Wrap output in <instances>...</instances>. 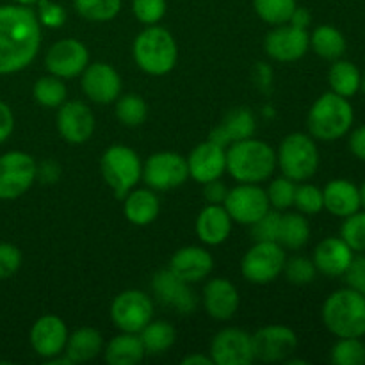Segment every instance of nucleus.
I'll return each instance as SVG.
<instances>
[{
  "mask_svg": "<svg viewBox=\"0 0 365 365\" xmlns=\"http://www.w3.org/2000/svg\"><path fill=\"white\" fill-rule=\"evenodd\" d=\"M41 24L24 4L0 6V75L24 70L38 56Z\"/></svg>",
  "mask_w": 365,
  "mask_h": 365,
  "instance_id": "obj_1",
  "label": "nucleus"
},
{
  "mask_svg": "<svg viewBox=\"0 0 365 365\" xmlns=\"http://www.w3.org/2000/svg\"><path fill=\"white\" fill-rule=\"evenodd\" d=\"M277 152L259 139H242L227 150V171L239 184H260L273 175Z\"/></svg>",
  "mask_w": 365,
  "mask_h": 365,
  "instance_id": "obj_2",
  "label": "nucleus"
},
{
  "mask_svg": "<svg viewBox=\"0 0 365 365\" xmlns=\"http://www.w3.org/2000/svg\"><path fill=\"white\" fill-rule=\"evenodd\" d=\"M353 120L355 113L349 98L330 91L321 95L310 107L307 125L312 138L319 141H337L348 134Z\"/></svg>",
  "mask_w": 365,
  "mask_h": 365,
  "instance_id": "obj_3",
  "label": "nucleus"
},
{
  "mask_svg": "<svg viewBox=\"0 0 365 365\" xmlns=\"http://www.w3.org/2000/svg\"><path fill=\"white\" fill-rule=\"evenodd\" d=\"M323 323L339 339L364 337L365 296L349 287L335 291L323 305Z\"/></svg>",
  "mask_w": 365,
  "mask_h": 365,
  "instance_id": "obj_4",
  "label": "nucleus"
},
{
  "mask_svg": "<svg viewBox=\"0 0 365 365\" xmlns=\"http://www.w3.org/2000/svg\"><path fill=\"white\" fill-rule=\"evenodd\" d=\"M132 53H134L135 64L145 73L155 75V77L170 73L178 59L175 38L171 32L157 25H150L135 38Z\"/></svg>",
  "mask_w": 365,
  "mask_h": 365,
  "instance_id": "obj_5",
  "label": "nucleus"
},
{
  "mask_svg": "<svg viewBox=\"0 0 365 365\" xmlns=\"http://www.w3.org/2000/svg\"><path fill=\"white\" fill-rule=\"evenodd\" d=\"M277 164L284 177L294 182L309 180L319 168V150L310 135L294 132L280 143Z\"/></svg>",
  "mask_w": 365,
  "mask_h": 365,
  "instance_id": "obj_6",
  "label": "nucleus"
},
{
  "mask_svg": "<svg viewBox=\"0 0 365 365\" xmlns=\"http://www.w3.org/2000/svg\"><path fill=\"white\" fill-rule=\"evenodd\" d=\"M100 170L106 184L114 191L116 198L123 200L143 175V164L138 153L123 145H114L103 152Z\"/></svg>",
  "mask_w": 365,
  "mask_h": 365,
  "instance_id": "obj_7",
  "label": "nucleus"
},
{
  "mask_svg": "<svg viewBox=\"0 0 365 365\" xmlns=\"http://www.w3.org/2000/svg\"><path fill=\"white\" fill-rule=\"evenodd\" d=\"M38 177V164L25 152L0 155V200H16L31 189Z\"/></svg>",
  "mask_w": 365,
  "mask_h": 365,
  "instance_id": "obj_8",
  "label": "nucleus"
},
{
  "mask_svg": "<svg viewBox=\"0 0 365 365\" xmlns=\"http://www.w3.org/2000/svg\"><path fill=\"white\" fill-rule=\"evenodd\" d=\"M285 260V252L278 242H255L246 252L241 269L248 282L266 285L280 277Z\"/></svg>",
  "mask_w": 365,
  "mask_h": 365,
  "instance_id": "obj_9",
  "label": "nucleus"
},
{
  "mask_svg": "<svg viewBox=\"0 0 365 365\" xmlns=\"http://www.w3.org/2000/svg\"><path fill=\"white\" fill-rule=\"evenodd\" d=\"M143 178L155 191H168L184 184L189 177L187 159L175 152H157L143 164Z\"/></svg>",
  "mask_w": 365,
  "mask_h": 365,
  "instance_id": "obj_10",
  "label": "nucleus"
},
{
  "mask_svg": "<svg viewBox=\"0 0 365 365\" xmlns=\"http://www.w3.org/2000/svg\"><path fill=\"white\" fill-rule=\"evenodd\" d=\"M110 317L121 331L139 334L153 319V303L145 292L125 291L113 302Z\"/></svg>",
  "mask_w": 365,
  "mask_h": 365,
  "instance_id": "obj_11",
  "label": "nucleus"
},
{
  "mask_svg": "<svg viewBox=\"0 0 365 365\" xmlns=\"http://www.w3.org/2000/svg\"><path fill=\"white\" fill-rule=\"evenodd\" d=\"M253 356L260 362H285L294 355L298 348V337L294 331L282 324H269L252 335Z\"/></svg>",
  "mask_w": 365,
  "mask_h": 365,
  "instance_id": "obj_12",
  "label": "nucleus"
},
{
  "mask_svg": "<svg viewBox=\"0 0 365 365\" xmlns=\"http://www.w3.org/2000/svg\"><path fill=\"white\" fill-rule=\"evenodd\" d=\"M223 205L230 214L232 221L253 225L269 210V200L267 192L257 184H239L237 187L228 191Z\"/></svg>",
  "mask_w": 365,
  "mask_h": 365,
  "instance_id": "obj_13",
  "label": "nucleus"
},
{
  "mask_svg": "<svg viewBox=\"0 0 365 365\" xmlns=\"http://www.w3.org/2000/svg\"><path fill=\"white\" fill-rule=\"evenodd\" d=\"M89 64V52L84 43L68 38L53 43L45 56V66L59 78H73L82 75Z\"/></svg>",
  "mask_w": 365,
  "mask_h": 365,
  "instance_id": "obj_14",
  "label": "nucleus"
},
{
  "mask_svg": "<svg viewBox=\"0 0 365 365\" xmlns=\"http://www.w3.org/2000/svg\"><path fill=\"white\" fill-rule=\"evenodd\" d=\"M210 359L216 365H250L255 360L252 335L239 328H225L212 339Z\"/></svg>",
  "mask_w": 365,
  "mask_h": 365,
  "instance_id": "obj_15",
  "label": "nucleus"
},
{
  "mask_svg": "<svg viewBox=\"0 0 365 365\" xmlns=\"http://www.w3.org/2000/svg\"><path fill=\"white\" fill-rule=\"evenodd\" d=\"M310 34L305 29H298L294 25H277L274 31L266 36L264 48L267 56L280 63H292L298 61L309 52Z\"/></svg>",
  "mask_w": 365,
  "mask_h": 365,
  "instance_id": "obj_16",
  "label": "nucleus"
},
{
  "mask_svg": "<svg viewBox=\"0 0 365 365\" xmlns=\"http://www.w3.org/2000/svg\"><path fill=\"white\" fill-rule=\"evenodd\" d=\"M82 89L95 103H110L121 95V77L110 64L93 63L82 71Z\"/></svg>",
  "mask_w": 365,
  "mask_h": 365,
  "instance_id": "obj_17",
  "label": "nucleus"
},
{
  "mask_svg": "<svg viewBox=\"0 0 365 365\" xmlns=\"http://www.w3.org/2000/svg\"><path fill=\"white\" fill-rule=\"evenodd\" d=\"M95 114L86 103L73 100L64 102L57 113V128L59 134L73 145H82L95 132Z\"/></svg>",
  "mask_w": 365,
  "mask_h": 365,
  "instance_id": "obj_18",
  "label": "nucleus"
},
{
  "mask_svg": "<svg viewBox=\"0 0 365 365\" xmlns=\"http://www.w3.org/2000/svg\"><path fill=\"white\" fill-rule=\"evenodd\" d=\"M187 168L189 177H192L200 184L217 180L227 171V152H225V146L217 145L212 139L202 143L189 155Z\"/></svg>",
  "mask_w": 365,
  "mask_h": 365,
  "instance_id": "obj_19",
  "label": "nucleus"
},
{
  "mask_svg": "<svg viewBox=\"0 0 365 365\" xmlns=\"http://www.w3.org/2000/svg\"><path fill=\"white\" fill-rule=\"evenodd\" d=\"M152 289L160 303L171 307L178 314H191L196 309V298L189 284L180 280L170 267L155 273Z\"/></svg>",
  "mask_w": 365,
  "mask_h": 365,
  "instance_id": "obj_20",
  "label": "nucleus"
},
{
  "mask_svg": "<svg viewBox=\"0 0 365 365\" xmlns=\"http://www.w3.org/2000/svg\"><path fill=\"white\" fill-rule=\"evenodd\" d=\"M68 342V328L57 316H43L32 324L31 346L43 359H53L64 351Z\"/></svg>",
  "mask_w": 365,
  "mask_h": 365,
  "instance_id": "obj_21",
  "label": "nucleus"
},
{
  "mask_svg": "<svg viewBox=\"0 0 365 365\" xmlns=\"http://www.w3.org/2000/svg\"><path fill=\"white\" fill-rule=\"evenodd\" d=\"M214 267V259L205 248L200 246H185L173 255L170 262V269L180 280L187 284L205 280Z\"/></svg>",
  "mask_w": 365,
  "mask_h": 365,
  "instance_id": "obj_22",
  "label": "nucleus"
},
{
  "mask_svg": "<svg viewBox=\"0 0 365 365\" xmlns=\"http://www.w3.org/2000/svg\"><path fill=\"white\" fill-rule=\"evenodd\" d=\"M239 302L241 299L235 285L225 278H214L203 289V305L207 314L214 319H230L237 312Z\"/></svg>",
  "mask_w": 365,
  "mask_h": 365,
  "instance_id": "obj_23",
  "label": "nucleus"
},
{
  "mask_svg": "<svg viewBox=\"0 0 365 365\" xmlns=\"http://www.w3.org/2000/svg\"><path fill=\"white\" fill-rule=\"evenodd\" d=\"M353 250L342 237H327L314 250V266L327 277H342L353 260Z\"/></svg>",
  "mask_w": 365,
  "mask_h": 365,
  "instance_id": "obj_24",
  "label": "nucleus"
},
{
  "mask_svg": "<svg viewBox=\"0 0 365 365\" xmlns=\"http://www.w3.org/2000/svg\"><path fill=\"white\" fill-rule=\"evenodd\" d=\"M324 209L337 217H348L360 210V189L346 178H335L323 189Z\"/></svg>",
  "mask_w": 365,
  "mask_h": 365,
  "instance_id": "obj_25",
  "label": "nucleus"
},
{
  "mask_svg": "<svg viewBox=\"0 0 365 365\" xmlns=\"http://www.w3.org/2000/svg\"><path fill=\"white\" fill-rule=\"evenodd\" d=\"M232 217L225 205H207L196 220V234L200 241L209 246H217L225 242L230 235Z\"/></svg>",
  "mask_w": 365,
  "mask_h": 365,
  "instance_id": "obj_26",
  "label": "nucleus"
},
{
  "mask_svg": "<svg viewBox=\"0 0 365 365\" xmlns=\"http://www.w3.org/2000/svg\"><path fill=\"white\" fill-rule=\"evenodd\" d=\"M255 132V118L248 109H234L225 116V120L217 125L210 134V139L217 145L228 146L242 139L252 138Z\"/></svg>",
  "mask_w": 365,
  "mask_h": 365,
  "instance_id": "obj_27",
  "label": "nucleus"
},
{
  "mask_svg": "<svg viewBox=\"0 0 365 365\" xmlns=\"http://www.w3.org/2000/svg\"><path fill=\"white\" fill-rule=\"evenodd\" d=\"M125 216L132 225L138 227H146V225L153 223L157 216H159L160 203L159 198L150 189H132L127 196H125Z\"/></svg>",
  "mask_w": 365,
  "mask_h": 365,
  "instance_id": "obj_28",
  "label": "nucleus"
},
{
  "mask_svg": "<svg viewBox=\"0 0 365 365\" xmlns=\"http://www.w3.org/2000/svg\"><path fill=\"white\" fill-rule=\"evenodd\" d=\"M146 351L138 334L116 335L106 346V362L110 365H135L145 359Z\"/></svg>",
  "mask_w": 365,
  "mask_h": 365,
  "instance_id": "obj_29",
  "label": "nucleus"
},
{
  "mask_svg": "<svg viewBox=\"0 0 365 365\" xmlns=\"http://www.w3.org/2000/svg\"><path fill=\"white\" fill-rule=\"evenodd\" d=\"M102 335L95 328H78L71 335H68L66 342V356L71 360V364L89 362L98 353L102 351Z\"/></svg>",
  "mask_w": 365,
  "mask_h": 365,
  "instance_id": "obj_30",
  "label": "nucleus"
},
{
  "mask_svg": "<svg viewBox=\"0 0 365 365\" xmlns=\"http://www.w3.org/2000/svg\"><path fill=\"white\" fill-rule=\"evenodd\" d=\"M310 46L323 59L337 61L344 56L348 43L339 29L331 27V25H319L310 36Z\"/></svg>",
  "mask_w": 365,
  "mask_h": 365,
  "instance_id": "obj_31",
  "label": "nucleus"
},
{
  "mask_svg": "<svg viewBox=\"0 0 365 365\" xmlns=\"http://www.w3.org/2000/svg\"><path fill=\"white\" fill-rule=\"evenodd\" d=\"M360 81H362L360 70L349 61L337 59L328 71V82H330L331 91L344 98H351L360 91Z\"/></svg>",
  "mask_w": 365,
  "mask_h": 365,
  "instance_id": "obj_32",
  "label": "nucleus"
},
{
  "mask_svg": "<svg viewBox=\"0 0 365 365\" xmlns=\"http://www.w3.org/2000/svg\"><path fill=\"white\" fill-rule=\"evenodd\" d=\"M146 355H160L168 351L175 344L177 331L166 321H150L141 331H139Z\"/></svg>",
  "mask_w": 365,
  "mask_h": 365,
  "instance_id": "obj_33",
  "label": "nucleus"
},
{
  "mask_svg": "<svg viewBox=\"0 0 365 365\" xmlns=\"http://www.w3.org/2000/svg\"><path fill=\"white\" fill-rule=\"evenodd\" d=\"M310 225L303 214L291 212L282 216L278 245L289 250H299L309 242Z\"/></svg>",
  "mask_w": 365,
  "mask_h": 365,
  "instance_id": "obj_34",
  "label": "nucleus"
},
{
  "mask_svg": "<svg viewBox=\"0 0 365 365\" xmlns=\"http://www.w3.org/2000/svg\"><path fill=\"white\" fill-rule=\"evenodd\" d=\"M68 89L66 84L63 82V78L56 77V75H46L36 81L34 88H32V96H34L36 102L43 107H61L66 102Z\"/></svg>",
  "mask_w": 365,
  "mask_h": 365,
  "instance_id": "obj_35",
  "label": "nucleus"
},
{
  "mask_svg": "<svg viewBox=\"0 0 365 365\" xmlns=\"http://www.w3.org/2000/svg\"><path fill=\"white\" fill-rule=\"evenodd\" d=\"M116 116L125 127H139V125H143L146 121L148 107H146L145 100L141 96L134 95V93L118 96Z\"/></svg>",
  "mask_w": 365,
  "mask_h": 365,
  "instance_id": "obj_36",
  "label": "nucleus"
},
{
  "mask_svg": "<svg viewBox=\"0 0 365 365\" xmlns=\"http://www.w3.org/2000/svg\"><path fill=\"white\" fill-rule=\"evenodd\" d=\"M82 18L91 21H109L120 13L121 0H73Z\"/></svg>",
  "mask_w": 365,
  "mask_h": 365,
  "instance_id": "obj_37",
  "label": "nucleus"
},
{
  "mask_svg": "<svg viewBox=\"0 0 365 365\" xmlns=\"http://www.w3.org/2000/svg\"><path fill=\"white\" fill-rule=\"evenodd\" d=\"M330 360L335 365H364L365 344L359 337L339 339L331 348Z\"/></svg>",
  "mask_w": 365,
  "mask_h": 365,
  "instance_id": "obj_38",
  "label": "nucleus"
},
{
  "mask_svg": "<svg viewBox=\"0 0 365 365\" xmlns=\"http://www.w3.org/2000/svg\"><path fill=\"white\" fill-rule=\"evenodd\" d=\"M257 14L271 25H284L291 20L296 0H253Z\"/></svg>",
  "mask_w": 365,
  "mask_h": 365,
  "instance_id": "obj_39",
  "label": "nucleus"
},
{
  "mask_svg": "<svg viewBox=\"0 0 365 365\" xmlns=\"http://www.w3.org/2000/svg\"><path fill=\"white\" fill-rule=\"evenodd\" d=\"M341 237L353 252H365V212L356 210L351 216L344 217Z\"/></svg>",
  "mask_w": 365,
  "mask_h": 365,
  "instance_id": "obj_40",
  "label": "nucleus"
},
{
  "mask_svg": "<svg viewBox=\"0 0 365 365\" xmlns=\"http://www.w3.org/2000/svg\"><path fill=\"white\" fill-rule=\"evenodd\" d=\"M267 200H269V207L274 210H285L289 207L294 205V195H296V184L294 180L287 177L274 178L267 189Z\"/></svg>",
  "mask_w": 365,
  "mask_h": 365,
  "instance_id": "obj_41",
  "label": "nucleus"
},
{
  "mask_svg": "<svg viewBox=\"0 0 365 365\" xmlns=\"http://www.w3.org/2000/svg\"><path fill=\"white\" fill-rule=\"evenodd\" d=\"M282 214L278 210H267L252 227V237L255 242H278Z\"/></svg>",
  "mask_w": 365,
  "mask_h": 365,
  "instance_id": "obj_42",
  "label": "nucleus"
},
{
  "mask_svg": "<svg viewBox=\"0 0 365 365\" xmlns=\"http://www.w3.org/2000/svg\"><path fill=\"white\" fill-rule=\"evenodd\" d=\"M294 205L302 214H319L324 209V200L323 191L312 184H302L296 185V195H294Z\"/></svg>",
  "mask_w": 365,
  "mask_h": 365,
  "instance_id": "obj_43",
  "label": "nucleus"
},
{
  "mask_svg": "<svg viewBox=\"0 0 365 365\" xmlns=\"http://www.w3.org/2000/svg\"><path fill=\"white\" fill-rule=\"evenodd\" d=\"M284 273L291 284L309 285L316 280L317 269L314 266V260L305 259V257H292V259L285 260Z\"/></svg>",
  "mask_w": 365,
  "mask_h": 365,
  "instance_id": "obj_44",
  "label": "nucleus"
},
{
  "mask_svg": "<svg viewBox=\"0 0 365 365\" xmlns=\"http://www.w3.org/2000/svg\"><path fill=\"white\" fill-rule=\"evenodd\" d=\"M132 11L141 24L155 25L166 14V0H132Z\"/></svg>",
  "mask_w": 365,
  "mask_h": 365,
  "instance_id": "obj_45",
  "label": "nucleus"
},
{
  "mask_svg": "<svg viewBox=\"0 0 365 365\" xmlns=\"http://www.w3.org/2000/svg\"><path fill=\"white\" fill-rule=\"evenodd\" d=\"M38 20L45 27H63V24L66 21V11L57 2L38 0Z\"/></svg>",
  "mask_w": 365,
  "mask_h": 365,
  "instance_id": "obj_46",
  "label": "nucleus"
},
{
  "mask_svg": "<svg viewBox=\"0 0 365 365\" xmlns=\"http://www.w3.org/2000/svg\"><path fill=\"white\" fill-rule=\"evenodd\" d=\"M21 266V252L14 245L0 242V280L13 277Z\"/></svg>",
  "mask_w": 365,
  "mask_h": 365,
  "instance_id": "obj_47",
  "label": "nucleus"
},
{
  "mask_svg": "<svg viewBox=\"0 0 365 365\" xmlns=\"http://www.w3.org/2000/svg\"><path fill=\"white\" fill-rule=\"evenodd\" d=\"M346 284L349 289L365 296V255L353 257L351 264L344 273Z\"/></svg>",
  "mask_w": 365,
  "mask_h": 365,
  "instance_id": "obj_48",
  "label": "nucleus"
},
{
  "mask_svg": "<svg viewBox=\"0 0 365 365\" xmlns=\"http://www.w3.org/2000/svg\"><path fill=\"white\" fill-rule=\"evenodd\" d=\"M205 189H203V195H205V200L210 203V205H223L225 200H227L228 187L223 184V182L217 178V180L207 182Z\"/></svg>",
  "mask_w": 365,
  "mask_h": 365,
  "instance_id": "obj_49",
  "label": "nucleus"
},
{
  "mask_svg": "<svg viewBox=\"0 0 365 365\" xmlns=\"http://www.w3.org/2000/svg\"><path fill=\"white\" fill-rule=\"evenodd\" d=\"M14 130V116H13V110L11 107L7 106L6 102L0 100V145L4 141H7L11 134Z\"/></svg>",
  "mask_w": 365,
  "mask_h": 365,
  "instance_id": "obj_50",
  "label": "nucleus"
},
{
  "mask_svg": "<svg viewBox=\"0 0 365 365\" xmlns=\"http://www.w3.org/2000/svg\"><path fill=\"white\" fill-rule=\"evenodd\" d=\"M349 150L356 159L365 160V125L353 130V134L349 135Z\"/></svg>",
  "mask_w": 365,
  "mask_h": 365,
  "instance_id": "obj_51",
  "label": "nucleus"
},
{
  "mask_svg": "<svg viewBox=\"0 0 365 365\" xmlns=\"http://www.w3.org/2000/svg\"><path fill=\"white\" fill-rule=\"evenodd\" d=\"M59 175H61L59 164L53 163V160H46V163H43L41 166L38 168V177L41 178L43 182H46V184L57 182Z\"/></svg>",
  "mask_w": 365,
  "mask_h": 365,
  "instance_id": "obj_52",
  "label": "nucleus"
},
{
  "mask_svg": "<svg viewBox=\"0 0 365 365\" xmlns=\"http://www.w3.org/2000/svg\"><path fill=\"white\" fill-rule=\"evenodd\" d=\"M310 21H312V14H310L309 9H305V7H298L296 6V9L292 11L291 14V20L287 21V24L294 25V27L298 29H305L310 25Z\"/></svg>",
  "mask_w": 365,
  "mask_h": 365,
  "instance_id": "obj_53",
  "label": "nucleus"
},
{
  "mask_svg": "<svg viewBox=\"0 0 365 365\" xmlns=\"http://www.w3.org/2000/svg\"><path fill=\"white\" fill-rule=\"evenodd\" d=\"M182 364H184V365H210L214 362H212V359H210V356L189 355V356H185L184 360H182Z\"/></svg>",
  "mask_w": 365,
  "mask_h": 365,
  "instance_id": "obj_54",
  "label": "nucleus"
},
{
  "mask_svg": "<svg viewBox=\"0 0 365 365\" xmlns=\"http://www.w3.org/2000/svg\"><path fill=\"white\" fill-rule=\"evenodd\" d=\"M360 200H362V207L365 209V182L362 184V187H360Z\"/></svg>",
  "mask_w": 365,
  "mask_h": 365,
  "instance_id": "obj_55",
  "label": "nucleus"
},
{
  "mask_svg": "<svg viewBox=\"0 0 365 365\" xmlns=\"http://www.w3.org/2000/svg\"><path fill=\"white\" fill-rule=\"evenodd\" d=\"M14 2H18V4H24V6H27V4L38 2V0H14Z\"/></svg>",
  "mask_w": 365,
  "mask_h": 365,
  "instance_id": "obj_56",
  "label": "nucleus"
},
{
  "mask_svg": "<svg viewBox=\"0 0 365 365\" xmlns=\"http://www.w3.org/2000/svg\"><path fill=\"white\" fill-rule=\"evenodd\" d=\"M360 91L365 95V77H362V81H360Z\"/></svg>",
  "mask_w": 365,
  "mask_h": 365,
  "instance_id": "obj_57",
  "label": "nucleus"
}]
</instances>
